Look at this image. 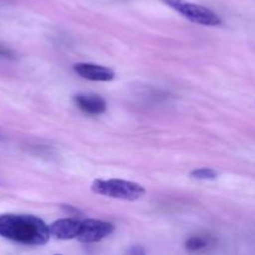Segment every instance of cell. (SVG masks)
<instances>
[{
	"label": "cell",
	"mask_w": 255,
	"mask_h": 255,
	"mask_svg": "<svg viewBox=\"0 0 255 255\" xmlns=\"http://www.w3.org/2000/svg\"><path fill=\"white\" fill-rule=\"evenodd\" d=\"M211 244V238L203 236H194L191 237L186 242V248L188 251H201V249L207 248Z\"/></svg>",
	"instance_id": "obj_8"
},
{
	"label": "cell",
	"mask_w": 255,
	"mask_h": 255,
	"mask_svg": "<svg viewBox=\"0 0 255 255\" xmlns=\"http://www.w3.org/2000/svg\"><path fill=\"white\" fill-rule=\"evenodd\" d=\"M91 191L100 196L124 201H137L146 193L141 184L124 179H96L92 182Z\"/></svg>",
	"instance_id": "obj_2"
},
{
	"label": "cell",
	"mask_w": 255,
	"mask_h": 255,
	"mask_svg": "<svg viewBox=\"0 0 255 255\" xmlns=\"http://www.w3.org/2000/svg\"><path fill=\"white\" fill-rule=\"evenodd\" d=\"M161 1L194 24L204 25V26H218L222 24L221 17L216 12L202 5L193 4L186 0H161Z\"/></svg>",
	"instance_id": "obj_3"
},
{
	"label": "cell",
	"mask_w": 255,
	"mask_h": 255,
	"mask_svg": "<svg viewBox=\"0 0 255 255\" xmlns=\"http://www.w3.org/2000/svg\"><path fill=\"white\" fill-rule=\"evenodd\" d=\"M114 224L97 219H85L81 222V229L76 239L82 243H96L109 237L114 232Z\"/></svg>",
	"instance_id": "obj_4"
},
{
	"label": "cell",
	"mask_w": 255,
	"mask_h": 255,
	"mask_svg": "<svg viewBox=\"0 0 255 255\" xmlns=\"http://www.w3.org/2000/svg\"><path fill=\"white\" fill-rule=\"evenodd\" d=\"M74 71L82 79L90 81H111L115 77V72L111 69L102 65L79 62L74 65Z\"/></svg>",
	"instance_id": "obj_5"
},
{
	"label": "cell",
	"mask_w": 255,
	"mask_h": 255,
	"mask_svg": "<svg viewBox=\"0 0 255 255\" xmlns=\"http://www.w3.org/2000/svg\"><path fill=\"white\" fill-rule=\"evenodd\" d=\"M75 104L80 110L89 115H100L106 111V102L101 96L95 94H79L74 97Z\"/></svg>",
	"instance_id": "obj_7"
},
{
	"label": "cell",
	"mask_w": 255,
	"mask_h": 255,
	"mask_svg": "<svg viewBox=\"0 0 255 255\" xmlns=\"http://www.w3.org/2000/svg\"><path fill=\"white\" fill-rule=\"evenodd\" d=\"M0 236L25 246H44L49 242L50 227L29 214H0Z\"/></svg>",
	"instance_id": "obj_1"
},
{
	"label": "cell",
	"mask_w": 255,
	"mask_h": 255,
	"mask_svg": "<svg viewBox=\"0 0 255 255\" xmlns=\"http://www.w3.org/2000/svg\"><path fill=\"white\" fill-rule=\"evenodd\" d=\"M50 233L56 239L69 241V239L77 238L81 229V222L71 218H64L55 221L50 224Z\"/></svg>",
	"instance_id": "obj_6"
},
{
	"label": "cell",
	"mask_w": 255,
	"mask_h": 255,
	"mask_svg": "<svg viewBox=\"0 0 255 255\" xmlns=\"http://www.w3.org/2000/svg\"><path fill=\"white\" fill-rule=\"evenodd\" d=\"M191 177L196 179H202V181H213L218 178V173L211 168H199L194 169L191 173Z\"/></svg>",
	"instance_id": "obj_9"
}]
</instances>
